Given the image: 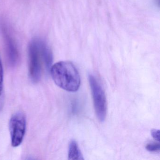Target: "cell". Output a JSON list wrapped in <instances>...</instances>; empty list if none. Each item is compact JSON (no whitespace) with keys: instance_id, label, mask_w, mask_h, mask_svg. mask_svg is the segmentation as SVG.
Returning a JSON list of instances; mask_svg holds the SVG:
<instances>
[{"instance_id":"2","label":"cell","mask_w":160,"mask_h":160,"mask_svg":"<svg viewBox=\"0 0 160 160\" xmlns=\"http://www.w3.org/2000/svg\"><path fill=\"white\" fill-rule=\"evenodd\" d=\"M41 40L33 39L29 45V75L33 83H37L42 76V55L40 48Z\"/></svg>"},{"instance_id":"6","label":"cell","mask_w":160,"mask_h":160,"mask_svg":"<svg viewBox=\"0 0 160 160\" xmlns=\"http://www.w3.org/2000/svg\"><path fill=\"white\" fill-rule=\"evenodd\" d=\"M40 48L42 59L45 65L46 68L48 70H50V68L52 65L53 60L52 51L46 43L41 40L40 42Z\"/></svg>"},{"instance_id":"8","label":"cell","mask_w":160,"mask_h":160,"mask_svg":"<svg viewBox=\"0 0 160 160\" xmlns=\"http://www.w3.org/2000/svg\"><path fill=\"white\" fill-rule=\"evenodd\" d=\"M4 102L3 91V69L1 58L0 56V109H1Z\"/></svg>"},{"instance_id":"1","label":"cell","mask_w":160,"mask_h":160,"mask_svg":"<svg viewBox=\"0 0 160 160\" xmlns=\"http://www.w3.org/2000/svg\"><path fill=\"white\" fill-rule=\"evenodd\" d=\"M50 74L55 84L71 92L77 91L80 86V77L75 65L70 61H60L52 65Z\"/></svg>"},{"instance_id":"9","label":"cell","mask_w":160,"mask_h":160,"mask_svg":"<svg viewBox=\"0 0 160 160\" xmlns=\"http://www.w3.org/2000/svg\"><path fill=\"white\" fill-rule=\"evenodd\" d=\"M146 149L150 152H159L160 150V144L159 143H150L147 144Z\"/></svg>"},{"instance_id":"3","label":"cell","mask_w":160,"mask_h":160,"mask_svg":"<svg viewBox=\"0 0 160 160\" xmlns=\"http://www.w3.org/2000/svg\"><path fill=\"white\" fill-rule=\"evenodd\" d=\"M88 79L96 116L100 122H103L106 117L107 108L105 94L94 76L90 75Z\"/></svg>"},{"instance_id":"5","label":"cell","mask_w":160,"mask_h":160,"mask_svg":"<svg viewBox=\"0 0 160 160\" xmlns=\"http://www.w3.org/2000/svg\"><path fill=\"white\" fill-rule=\"evenodd\" d=\"M1 32L7 62L10 67H15L18 63L19 58V51L16 43L5 24H2Z\"/></svg>"},{"instance_id":"4","label":"cell","mask_w":160,"mask_h":160,"mask_svg":"<svg viewBox=\"0 0 160 160\" xmlns=\"http://www.w3.org/2000/svg\"><path fill=\"white\" fill-rule=\"evenodd\" d=\"M12 146L18 147L23 142L27 128L25 115L21 112L14 114L11 117L9 123Z\"/></svg>"},{"instance_id":"7","label":"cell","mask_w":160,"mask_h":160,"mask_svg":"<svg viewBox=\"0 0 160 160\" xmlns=\"http://www.w3.org/2000/svg\"><path fill=\"white\" fill-rule=\"evenodd\" d=\"M68 159L70 160H84L77 143L74 140H72L69 145Z\"/></svg>"},{"instance_id":"10","label":"cell","mask_w":160,"mask_h":160,"mask_svg":"<svg viewBox=\"0 0 160 160\" xmlns=\"http://www.w3.org/2000/svg\"><path fill=\"white\" fill-rule=\"evenodd\" d=\"M151 134L152 137L158 142L160 141V131L157 129H153L151 131Z\"/></svg>"}]
</instances>
